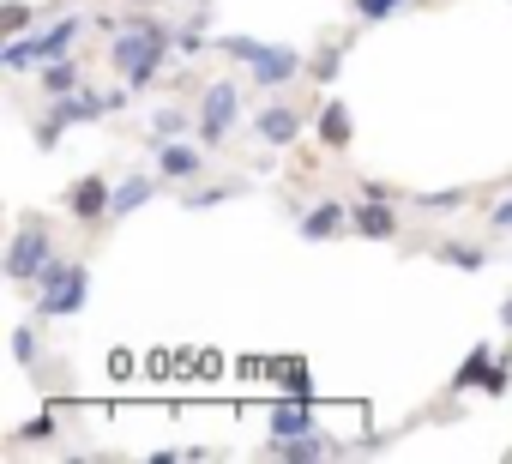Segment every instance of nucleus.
I'll list each match as a JSON object with an SVG mask.
<instances>
[{
	"instance_id": "7ed1b4c3",
	"label": "nucleus",
	"mask_w": 512,
	"mask_h": 464,
	"mask_svg": "<svg viewBox=\"0 0 512 464\" xmlns=\"http://www.w3.org/2000/svg\"><path fill=\"white\" fill-rule=\"evenodd\" d=\"M85 302H91V272H85V260L55 254V260L43 266V278H37V314H43V320H73V314H85Z\"/></svg>"
},
{
	"instance_id": "1a4fd4ad",
	"label": "nucleus",
	"mask_w": 512,
	"mask_h": 464,
	"mask_svg": "<svg viewBox=\"0 0 512 464\" xmlns=\"http://www.w3.org/2000/svg\"><path fill=\"white\" fill-rule=\"evenodd\" d=\"M127 103H133V85H127V91H85V85H79L73 97L55 103V115H61L67 127H85V121H103V115H115V109H127Z\"/></svg>"
},
{
	"instance_id": "f8f14e48",
	"label": "nucleus",
	"mask_w": 512,
	"mask_h": 464,
	"mask_svg": "<svg viewBox=\"0 0 512 464\" xmlns=\"http://www.w3.org/2000/svg\"><path fill=\"white\" fill-rule=\"evenodd\" d=\"M350 229L362 242H392V236H404L398 229V199H362L356 211H350Z\"/></svg>"
},
{
	"instance_id": "423d86ee",
	"label": "nucleus",
	"mask_w": 512,
	"mask_h": 464,
	"mask_svg": "<svg viewBox=\"0 0 512 464\" xmlns=\"http://www.w3.org/2000/svg\"><path fill=\"white\" fill-rule=\"evenodd\" d=\"M145 151H151V169H157L169 187H181V181H199V175H205V151H199L193 139H145Z\"/></svg>"
},
{
	"instance_id": "b1692460",
	"label": "nucleus",
	"mask_w": 512,
	"mask_h": 464,
	"mask_svg": "<svg viewBox=\"0 0 512 464\" xmlns=\"http://www.w3.org/2000/svg\"><path fill=\"white\" fill-rule=\"evenodd\" d=\"M49 13H61V7H25V0H13L0 25H7V37H25V25H31V19H49Z\"/></svg>"
},
{
	"instance_id": "7c9ffc66",
	"label": "nucleus",
	"mask_w": 512,
	"mask_h": 464,
	"mask_svg": "<svg viewBox=\"0 0 512 464\" xmlns=\"http://www.w3.org/2000/svg\"><path fill=\"white\" fill-rule=\"evenodd\" d=\"M362 187V199H398V187H386V181H356Z\"/></svg>"
},
{
	"instance_id": "ddd939ff",
	"label": "nucleus",
	"mask_w": 512,
	"mask_h": 464,
	"mask_svg": "<svg viewBox=\"0 0 512 464\" xmlns=\"http://www.w3.org/2000/svg\"><path fill=\"white\" fill-rule=\"evenodd\" d=\"M344 229H350V205H344V199H320V205L302 211L296 236H302V242H332V236H344Z\"/></svg>"
},
{
	"instance_id": "dca6fc26",
	"label": "nucleus",
	"mask_w": 512,
	"mask_h": 464,
	"mask_svg": "<svg viewBox=\"0 0 512 464\" xmlns=\"http://www.w3.org/2000/svg\"><path fill=\"white\" fill-rule=\"evenodd\" d=\"M494 368H500V362H494V344H476V350L458 362V374L446 380V392H452V398H458V392H476V386L494 380Z\"/></svg>"
},
{
	"instance_id": "2f4dec72",
	"label": "nucleus",
	"mask_w": 512,
	"mask_h": 464,
	"mask_svg": "<svg viewBox=\"0 0 512 464\" xmlns=\"http://www.w3.org/2000/svg\"><path fill=\"white\" fill-rule=\"evenodd\" d=\"M488 223H494V229H512V193H506V199L488 211Z\"/></svg>"
},
{
	"instance_id": "bb28decb",
	"label": "nucleus",
	"mask_w": 512,
	"mask_h": 464,
	"mask_svg": "<svg viewBox=\"0 0 512 464\" xmlns=\"http://www.w3.org/2000/svg\"><path fill=\"white\" fill-rule=\"evenodd\" d=\"M338 67H344V49H338V43H326V49L314 55V79H320V85H332V79H338Z\"/></svg>"
},
{
	"instance_id": "a878e982",
	"label": "nucleus",
	"mask_w": 512,
	"mask_h": 464,
	"mask_svg": "<svg viewBox=\"0 0 512 464\" xmlns=\"http://www.w3.org/2000/svg\"><path fill=\"white\" fill-rule=\"evenodd\" d=\"M416 205H422V211H458V205H470V193H464V187H446V193H416Z\"/></svg>"
},
{
	"instance_id": "f3484780",
	"label": "nucleus",
	"mask_w": 512,
	"mask_h": 464,
	"mask_svg": "<svg viewBox=\"0 0 512 464\" xmlns=\"http://www.w3.org/2000/svg\"><path fill=\"white\" fill-rule=\"evenodd\" d=\"M79 79H85V73H79V61H73V55H61V61H43V67H37V85H43V97H49V103L73 97V91H79Z\"/></svg>"
},
{
	"instance_id": "4468645a",
	"label": "nucleus",
	"mask_w": 512,
	"mask_h": 464,
	"mask_svg": "<svg viewBox=\"0 0 512 464\" xmlns=\"http://www.w3.org/2000/svg\"><path fill=\"white\" fill-rule=\"evenodd\" d=\"M163 187H169V181H163L157 169H133V175H127V181L115 187V211H109V223H121V217H133V211H139L145 199H157Z\"/></svg>"
},
{
	"instance_id": "473e14b6",
	"label": "nucleus",
	"mask_w": 512,
	"mask_h": 464,
	"mask_svg": "<svg viewBox=\"0 0 512 464\" xmlns=\"http://www.w3.org/2000/svg\"><path fill=\"white\" fill-rule=\"evenodd\" d=\"M506 193H512V187H506Z\"/></svg>"
},
{
	"instance_id": "0eeeda50",
	"label": "nucleus",
	"mask_w": 512,
	"mask_h": 464,
	"mask_svg": "<svg viewBox=\"0 0 512 464\" xmlns=\"http://www.w3.org/2000/svg\"><path fill=\"white\" fill-rule=\"evenodd\" d=\"M67 211H73L79 229H103L109 211H115V187H109L103 175H79V181L67 187Z\"/></svg>"
},
{
	"instance_id": "393cba45",
	"label": "nucleus",
	"mask_w": 512,
	"mask_h": 464,
	"mask_svg": "<svg viewBox=\"0 0 512 464\" xmlns=\"http://www.w3.org/2000/svg\"><path fill=\"white\" fill-rule=\"evenodd\" d=\"M217 49H223L229 61H241V67H253V61H260V55H266V43H260V37H223Z\"/></svg>"
},
{
	"instance_id": "cd10ccee",
	"label": "nucleus",
	"mask_w": 512,
	"mask_h": 464,
	"mask_svg": "<svg viewBox=\"0 0 512 464\" xmlns=\"http://www.w3.org/2000/svg\"><path fill=\"white\" fill-rule=\"evenodd\" d=\"M61 133H67V121H61V115H49V121L37 127V145H43V151H55V145H61Z\"/></svg>"
},
{
	"instance_id": "412c9836",
	"label": "nucleus",
	"mask_w": 512,
	"mask_h": 464,
	"mask_svg": "<svg viewBox=\"0 0 512 464\" xmlns=\"http://www.w3.org/2000/svg\"><path fill=\"white\" fill-rule=\"evenodd\" d=\"M187 127H199V115H187V109H157L145 139H175V133H187Z\"/></svg>"
},
{
	"instance_id": "a211bd4d",
	"label": "nucleus",
	"mask_w": 512,
	"mask_h": 464,
	"mask_svg": "<svg viewBox=\"0 0 512 464\" xmlns=\"http://www.w3.org/2000/svg\"><path fill=\"white\" fill-rule=\"evenodd\" d=\"M241 193H247V181H241V175H229V181H211V187H187V193H181V205H187V211H211V205L241 199Z\"/></svg>"
},
{
	"instance_id": "f257e3e1",
	"label": "nucleus",
	"mask_w": 512,
	"mask_h": 464,
	"mask_svg": "<svg viewBox=\"0 0 512 464\" xmlns=\"http://www.w3.org/2000/svg\"><path fill=\"white\" fill-rule=\"evenodd\" d=\"M175 43H169V31L157 25V19H133L127 31H115V43H109V67L133 85V91H145L157 73H163V55H169Z\"/></svg>"
},
{
	"instance_id": "c756f323",
	"label": "nucleus",
	"mask_w": 512,
	"mask_h": 464,
	"mask_svg": "<svg viewBox=\"0 0 512 464\" xmlns=\"http://www.w3.org/2000/svg\"><path fill=\"white\" fill-rule=\"evenodd\" d=\"M175 49H181V55H205V37H199V25L175 31Z\"/></svg>"
},
{
	"instance_id": "4be33fe9",
	"label": "nucleus",
	"mask_w": 512,
	"mask_h": 464,
	"mask_svg": "<svg viewBox=\"0 0 512 464\" xmlns=\"http://www.w3.org/2000/svg\"><path fill=\"white\" fill-rule=\"evenodd\" d=\"M404 7H416V0H350V13H356L362 25H380V19H392V13H404Z\"/></svg>"
},
{
	"instance_id": "c85d7f7f",
	"label": "nucleus",
	"mask_w": 512,
	"mask_h": 464,
	"mask_svg": "<svg viewBox=\"0 0 512 464\" xmlns=\"http://www.w3.org/2000/svg\"><path fill=\"white\" fill-rule=\"evenodd\" d=\"M55 428H61L55 416H37V422H25V434H19V446H25V440H55Z\"/></svg>"
},
{
	"instance_id": "f03ea898",
	"label": "nucleus",
	"mask_w": 512,
	"mask_h": 464,
	"mask_svg": "<svg viewBox=\"0 0 512 464\" xmlns=\"http://www.w3.org/2000/svg\"><path fill=\"white\" fill-rule=\"evenodd\" d=\"M79 37H85V13H61L55 25L43 19V31H31V37H7V49H0V67H7V73H31V67H43V61L73 55Z\"/></svg>"
},
{
	"instance_id": "6e6552de",
	"label": "nucleus",
	"mask_w": 512,
	"mask_h": 464,
	"mask_svg": "<svg viewBox=\"0 0 512 464\" xmlns=\"http://www.w3.org/2000/svg\"><path fill=\"white\" fill-rule=\"evenodd\" d=\"M302 67H308L302 49H290V43H266V55L247 67V85H253V91H284V85L302 79Z\"/></svg>"
},
{
	"instance_id": "aec40b11",
	"label": "nucleus",
	"mask_w": 512,
	"mask_h": 464,
	"mask_svg": "<svg viewBox=\"0 0 512 464\" xmlns=\"http://www.w3.org/2000/svg\"><path fill=\"white\" fill-rule=\"evenodd\" d=\"M440 266H458V272H482L488 266V248H470V242H440L434 248Z\"/></svg>"
},
{
	"instance_id": "20e7f679",
	"label": "nucleus",
	"mask_w": 512,
	"mask_h": 464,
	"mask_svg": "<svg viewBox=\"0 0 512 464\" xmlns=\"http://www.w3.org/2000/svg\"><path fill=\"white\" fill-rule=\"evenodd\" d=\"M235 121H241V85H235V79L205 85V91H199V139L217 151V145H229Z\"/></svg>"
},
{
	"instance_id": "39448f33",
	"label": "nucleus",
	"mask_w": 512,
	"mask_h": 464,
	"mask_svg": "<svg viewBox=\"0 0 512 464\" xmlns=\"http://www.w3.org/2000/svg\"><path fill=\"white\" fill-rule=\"evenodd\" d=\"M49 260H55V236H49L43 223H19V236L7 248V278L13 284H37Z\"/></svg>"
},
{
	"instance_id": "9d476101",
	"label": "nucleus",
	"mask_w": 512,
	"mask_h": 464,
	"mask_svg": "<svg viewBox=\"0 0 512 464\" xmlns=\"http://www.w3.org/2000/svg\"><path fill=\"white\" fill-rule=\"evenodd\" d=\"M266 452L272 458H290V464H314V458H338L344 452V440H332V434H272L266 440Z\"/></svg>"
},
{
	"instance_id": "9b49d317",
	"label": "nucleus",
	"mask_w": 512,
	"mask_h": 464,
	"mask_svg": "<svg viewBox=\"0 0 512 464\" xmlns=\"http://www.w3.org/2000/svg\"><path fill=\"white\" fill-rule=\"evenodd\" d=\"M253 139L272 145V151L296 145V139H302V115H296V103H266L260 115H253Z\"/></svg>"
},
{
	"instance_id": "5701e85b",
	"label": "nucleus",
	"mask_w": 512,
	"mask_h": 464,
	"mask_svg": "<svg viewBox=\"0 0 512 464\" xmlns=\"http://www.w3.org/2000/svg\"><path fill=\"white\" fill-rule=\"evenodd\" d=\"M13 362H19V368H37V362H43V338H37V326H19V332H13Z\"/></svg>"
},
{
	"instance_id": "2eb2a0df",
	"label": "nucleus",
	"mask_w": 512,
	"mask_h": 464,
	"mask_svg": "<svg viewBox=\"0 0 512 464\" xmlns=\"http://www.w3.org/2000/svg\"><path fill=\"white\" fill-rule=\"evenodd\" d=\"M314 133H320V145H326V151H350V139H356V121H350V109H344L338 97H326V103H320V121H314Z\"/></svg>"
},
{
	"instance_id": "6ab92c4d",
	"label": "nucleus",
	"mask_w": 512,
	"mask_h": 464,
	"mask_svg": "<svg viewBox=\"0 0 512 464\" xmlns=\"http://www.w3.org/2000/svg\"><path fill=\"white\" fill-rule=\"evenodd\" d=\"M266 422H272V434H314V410H308L302 398H296V404H290V398H284V404H272V416H266Z\"/></svg>"
}]
</instances>
